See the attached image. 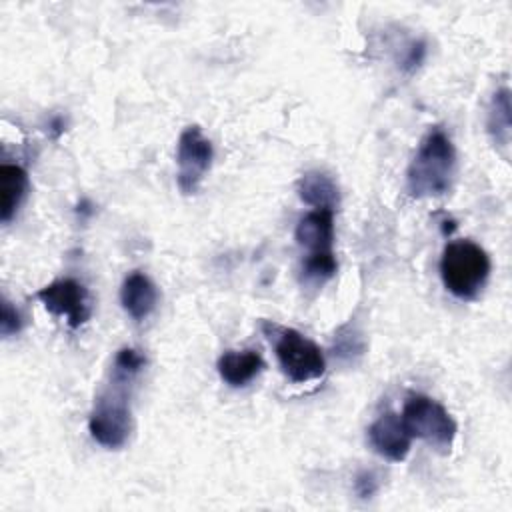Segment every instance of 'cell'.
<instances>
[{"label": "cell", "instance_id": "obj_5", "mask_svg": "<svg viewBox=\"0 0 512 512\" xmlns=\"http://www.w3.org/2000/svg\"><path fill=\"white\" fill-rule=\"evenodd\" d=\"M88 430L92 438L110 450L122 448L132 432V410L124 392H104L88 418Z\"/></svg>", "mask_w": 512, "mask_h": 512}, {"label": "cell", "instance_id": "obj_4", "mask_svg": "<svg viewBox=\"0 0 512 512\" xmlns=\"http://www.w3.org/2000/svg\"><path fill=\"white\" fill-rule=\"evenodd\" d=\"M400 416L412 438H420L434 448L450 450L458 426L440 402L426 394H410Z\"/></svg>", "mask_w": 512, "mask_h": 512}, {"label": "cell", "instance_id": "obj_10", "mask_svg": "<svg viewBox=\"0 0 512 512\" xmlns=\"http://www.w3.org/2000/svg\"><path fill=\"white\" fill-rule=\"evenodd\" d=\"M120 302L126 314L134 320L148 318L158 304V288L144 272H130L120 288Z\"/></svg>", "mask_w": 512, "mask_h": 512}, {"label": "cell", "instance_id": "obj_16", "mask_svg": "<svg viewBox=\"0 0 512 512\" xmlns=\"http://www.w3.org/2000/svg\"><path fill=\"white\" fill-rule=\"evenodd\" d=\"M146 366V356L136 348H120L114 358L112 380L128 384L134 376H138Z\"/></svg>", "mask_w": 512, "mask_h": 512}, {"label": "cell", "instance_id": "obj_19", "mask_svg": "<svg viewBox=\"0 0 512 512\" xmlns=\"http://www.w3.org/2000/svg\"><path fill=\"white\" fill-rule=\"evenodd\" d=\"M426 58V44L422 40H412L400 60V68L404 72H414Z\"/></svg>", "mask_w": 512, "mask_h": 512}, {"label": "cell", "instance_id": "obj_12", "mask_svg": "<svg viewBox=\"0 0 512 512\" xmlns=\"http://www.w3.org/2000/svg\"><path fill=\"white\" fill-rule=\"evenodd\" d=\"M296 190L300 200L314 210H336L340 202L338 184L330 174L320 170L304 172L296 184Z\"/></svg>", "mask_w": 512, "mask_h": 512}, {"label": "cell", "instance_id": "obj_15", "mask_svg": "<svg viewBox=\"0 0 512 512\" xmlns=\"http://www.w3.org/2000/svg\"><path fill=\"white\" fill-rule=\"evenodd\" d=\"M338 270V262L332 252H312L306 254V258L302 260V282L314 288L324 286Z\"/></svg>", "mask_w": 512, "mask_h": 512}, {"label": "cell", "instance_id": "obj_2", "mask_svg": "<svg viewBox=\"0 0 512 512\" xmlns=\"http://www.w3.org/2000/svg\"><path fill=\"white\" fill-rule=\"evenodd\" d=\"M490 256L472 240H452L440 256V278L450 294L460 300H474L488 282Z\"/></svg>", "mask_w": 512, "mask_h": 512}, {"label": "cell", "instance_id": "obj_17", "mask_svg": "<svg viewBox=\"0 0 512 512\" xmlns=\"http://www.w3.org/2000/svg\"><path fill=\"white\" fill-rule=\"evenodd\" d=\"M364 340H362V334L352 328L350 324L342 326L338 330V336H336V342H334V354H338L340 358H346V360H354V356H362L364 354Z\"/></svg>", "mask_w": 512, "mask_h": 512}, {"label": "cell", "instance_id": "obj_3", "mask_svg": "<svg viewBox=\"0 0 512 512\" xmlns=\"http://www.w3.org/2000/svg\"><path fill=\"white\" fill-rule=\"evenodd\" d=\"M262 332L274 346V352H276L282 372L292 382L304 384V382L320 378L326 372L324 352L320 350V346L316 342H312L298 330L264 320Z\"/></svg>", "mask_w": 512, "mask_h": 512}, {"label": "cell", "instance_id": "obj_1", "mask_svg": "<svg viewBox=\"0 0 512 512\" xmlns=\"http://www.w3.org/2000/svg\"><path fill=\"white\" fill-rule=\"evenodd\" d=\"M456 174V150L442 128H432L406 170V190L412 198H438L446 194Z\"/></svg>", "mask_w": 512, "mask_h": 512}, {"label": "cell", "instance_id": "obj_13", "mask_svg": "<svg viewBox=\"0 0 512 512\" xmlns=\"http://www.w3.org/2000/svg\"><path fill=\"white\" fill-rule=\"evenodd\" d=\"M28 192V174L20 164L0 166V222L8 224Z\"/></svg>", "mask_w": 512, "mask_h": 512}, {"label": "cell", "instance_id": "obj_7", "mask_svg": "<svg viewBox=\"0 0 512 512\" xmlns=\"http://www.w3.org/2000/svg\"><path fill=\"white\" fill-rule=\"evenodd\" d=\"M36 296L50 314L66 318V324L74 330L84 326L92 316L90 292L74 278L54 280L40 288Z\"/></svg>", "mask_w": 512, "mask_h": 512}, {"label": "cell", "instance_id": "obj_20", "mask_svg": "<svg viewBox=\"0 0 512 512\" xmlns=\"http://www.w3.org/2000/svg\"><path fill=\"white\" fill-rule=\"evenodd\" d=\"M354 490L356 494L366 500V498H372L378 490V478L372 470H362L356 478H354Z\"/></svg>", "mask_w": 512, "mask_h": 512}, {"label": "cell", "instance_id": "obj_11", "mask_svg": "<svg viewBox=\"0 0 512 512\" xmlns=\"http://www.w3.org/2000/svg\"><path fill=\"white\" fill-rule=\"evenodd\" d=\"M220 378L232 386L242 388L250 384L264 368V360L256 350H226L216 362Z\"/></svg>", "mask_w": 512, "mask_h": 512}, {"label": "cell", "instance_id": "obj_8", "mask_svg": "<svg viewBox=\"0 0 512 512\" xmlns=\"http://www.w3.org/2000/svg\"><path fill=\"white\" fill-rule=\"evenodd\" d=\"M370 446L390 462H402L412 446V436L396 412L380 414L368 428Z\"/></svg>", "mask_w": 512, "mask_h": 512}, {"label": "cell", "instance_id": "obj_18", "mask_svg": "<svg viewBox=\"0 0 512 512\" xmlns=\"http://www.w3.org/2000/svg\"><path fill=\"white\" fill-rule=\"evenodd\" d=\"M22 330V316L20 312L4 298L2 300V316H0V332L4 338L14 336Z\"/></svg>", "mask_w": 512, "mask_h": 512}, {"label": "cell", "instance_id": "obj_14", "mask_svg": "<svg viewBox=\"0 0 512 512\" xmlns=\"http://www.w3.org/2000/svg\"><path fill=\"white\" fill-rule=\"evenodd\" d=\"M510 90L498 88L488 104L486 112V130L494 144L508 146L510 142Z\"/></svg>", "mask_w": 512, "mask_h": 512}, {"label": "cell", "instance_id": "obj_9", "mask_svg": "<svg viewBox=\"0 0 512 512\" xmlns=\"http://www.w3.org/2000/svg\"><path fill=\"white\" fill-rule=\"evenodd\" d=\"M294 238L298 246L312 252H332L334 246V210H312L296 224Z\"/></svg>", "mask_w": 512, "mask_h": 512}, {"label": "cell", "instance_id": "obj_6", "mask_svg": "<svg viewBox=\"0 0 512 512\" xmlns=\"http://www.w3.org/2000/svg\"><path fill=\"white\" fill-rule=\"evenodd\" d=\"M214 148L212 142L204 136L200 126H188L182 130L176 146V182L182 194L190 196L198 192L206 172L212 166Z\"/></svg>", "mask_w": 512, "mask_h": 512}]
</instances>
